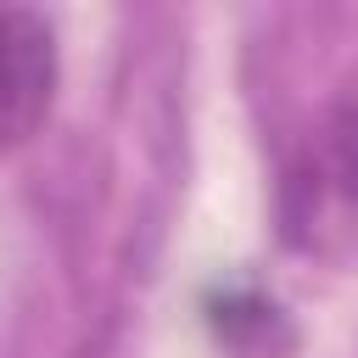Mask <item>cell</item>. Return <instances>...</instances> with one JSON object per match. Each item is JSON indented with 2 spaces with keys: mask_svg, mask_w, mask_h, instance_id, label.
<instances>
[{
  "mask_svg": "<svg viewBox=\"0 0 358 358\" xmlns=\"http://www.w3.org/2000/svg\"><path fill=\"white\" fill-rule=\"evenodd\" d=\"M201 319H207L213 341L235 358H291L296 352V324L263 285L218 280L201 296Z\"/></svg>",
  "mask_w": 358,
  "mask_h": 358,
  "instance_id": "3957f363",
  "label": "cell"
},
{
  "mask_svg": "<svg viewBox=\"0 0 358 358\" xmlns=\"http://www.w3.org/2000/svg\"><path fill=\"white\" fill-rule=\"evenodd\" d=\"M56 101V28L45 11L0 6V151L28 145Z\"/></svg>",
  "mask_w": 358,
  "mask_h": 358,
  "instance_id": "7a4b0ae2",
  "label": "cell"
},
{
  "mask_svg": "<svg viewBox=\"0 0 358 358\" xmlns=\"http://www.w3.org/2000/svg\"><path fill=\"white\" fill-rule=\"evenodd\" d=\"M274 213L280 241L302 257H347L358 246V106L324 112L291 151Z\"/></svg>",
  "mask_w": 358,
  "mask_h": 358,
  "instance_id": "6da1fadb",
  "label": "cell"
}]
</instances>
